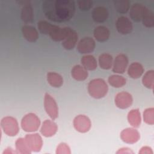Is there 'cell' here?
<instances>
[{"instance_id":"obj_16","label":"cell","mask_w":154,"mask_h":154,"mask_svg":"<svg viewBox=\"0 0 154 154\" xmlns=\"http://www.w3.org/2000/svg\"><path fill=\"white\" fill-rule=\"evenodd\" d=\"M78 40V34L73 29L69 28V32L66 38L62 42L63 47L66 50L73 49Z\"/></svg>"},{"instance_id":"obj_18","label":"cell","mask_w":154,"mask_h":154,"mask_svg":"<svg viewBox=\"0 0 154 154\" xmlns=\"http://www.w3.org/2000/svg\"><path fill=\"white\" fill-rule=\"evenodd\" d=\"M108 11L104 7H95L92 11V18L97 23H103L106 20L108 17Z\"/></svg>"},{"instance_id":"obj_14","label":"cell","mask_w":154,"mask_h":154,"mask_svg":"<svg viewBox=\"0 0 154 154\" xmlns=\"http://www.w3.org/2000/svg\"><path fill=\"white\" fill-rule=\"evenodd\" d=\"M147 8L141 4L135 3L131 7L129 11L130 17L135 22H140L146 13Z\"/></svg>"},{"instance_id":"obj_23","label":"cell","mask_w":154,"mask_h":154,"mask_svg":"<svg viewBox=\"0 0 154 154\" xmlns=\"http://www.w3.org/2000/svg\"><path fill=\"white\" fill-rule=\"evenodd\" d=\"M82 66L87 70H94L97 68V61L94 56L85 55L81 59Z\"/></svg>"},{"instance_id":"obj_8","label":"cell","mask_w":154,"mask_h":154,"mask_svg":"<svg viewBox=\"0 0 154 154\" xmlns=\"http://www.w3.org/2000/svg\"><path fill=\"white\" fill-rule=\"evenodd\" d=\"M25 140L32 152H37L41 150L43 145V141L38 134L35 133L27 134L25 137Z\"/></svg>"},{"instance_id":"obj_1","label":"cell","mask_w":154,"mask_h":154,"mask_svg":"<svg viewBox=\"0 0 154 154\" xmlns=\"http://www.w3.org/2000/svg\"><path fill=\"white\" fill-rule=\"evenodd\" d=\"M45 16L55 22H63L70 20L74 15L75 5L70 0H46L42 3Z\"/></svg>"},{"instance_id":"obj_2","label":"cell","mask_w":154,"mask_h":154,"mask_svg":"<svg viewBox=\"0 0 154 154\" xmlns=\"http://www.w3.org/2000/svg\"><path fill=\"white\" fill-rule=\"evenodd\" d=\"M108 91V85L103 79L96 78L88 83V93L91 97L94 99H101L105 97Z\"/></svg>"},{"instance_id":"obj_10","label":"cell","mask_w":154,"mask_h":154,"mask_svg":"<svg viewBox=\"0 0 154 154\" xmlns=\"http://www.w3.org/2000/svg\"><path fill=\"white\" fill-rule=\"evenodd\" d=\"M95 42L91 37L82 38L77 45V50L80 54H87L92 52L95 48Z\"/></svg>"},{"instance_id":"obj_21","label":"cell","mask_w":154,"mask_h":154,"mask_svg":"<svg viewBox=\"0 0 154 154\" xmlns=\"http://www.w3.org/2000/svg\"><path fill=\"white\" fill-rule=\"evenodd\" d=\"M110 32L109 29L104 26H97L93 32V35L95 39L99 42H105L109 37Z\"/></svg>"},{"instance_id":"obj_13","label":"cell","mask_w":154,"mask_h":154,"mask_svg":"<svg viewBox=\"0 0 154 154\" xmlns=\"http://www.w3.org/2000/svg\"><path fill=\"white\" fill-rule=\"evenodd\" d=\"M116 26L117 31L123 35L130 34L133 29L131 21L125 16H120L117 19Z\"/></svg>"},{"instance_id":"obj_9","label":"cell","mask_w":154,"mask_h":154,"mask_svg":"<svg viewBox=\"0 0 154 154\" xmlns=\"http://www.w3.org/2000/svg\"><path fill=\"white\" fill-rule=\"evenodd\" d=\"M115 104L120 109H126L132 103L133 99L132 95L126 91H122L116 94L115 99Z\"/></svg>"},{"instance_id":"obj_5","label":"cell","mask_w":154,"mask_h":154,"mask_svg":"<svg viewBox=\"0 0 154 154\" xmlns=\"http://www.w3.org/2000/svg\"><path fill=\"white\" fill-rule=\"evenodd\" d=\"M69 30V27L61 28L58 26L51 24L47 31L48 34L51 39L55 42L63 41L67 37Z\"/></svg>"},{"instance_id":"obj_24","label":"cell","mask_w":154,"mask_h":154,"mask_svg":"<svg viewBox=\"0 0 154 154\" xmlns=\"http://www.w3.org/2000/svg\"><path fill=\"white\" fill-rule=\"evenodd\" d=\"M47 81L49 85L55 88H59L63 84V78L56 72H50L46 75Z\"/></svg>"},{"instance_id":"obj_28","label":"cell","mask_w":154,"mask_h":154,"mask_svg":"<svg viewBox=\"0 0 154 154\" xmlns=\"http://www.w3.org/2000/svg\"><path fill=\"white\" fill-rule=\"evenodd\" d=\"M16 149L17 153L21 154H30L32 152L28 146L25 138H19L16 140Z\"/></svg>"},{"instance_id":"obj_26","label":"cell","mask_w":154,"mask_h":154,"mask_svg":"<svg viewBox=\"0 0 154 154\" xmlns=\"http://www.w3.org/2000/svg\"><path fill=\"white\" fill-rule=\"evenodd\" d=\"M113 64V58L112 55L109 54L104 53L99 57V65L103 70L110 69Z\"/></svg>"},{"instance_id":"obj_3","label":"cell","mask_w":154,"mask_h":154,"mask_svg":"<svg viewBox=\"0 0 154 154\" xmlns=\"http://www.w3.org/2000/svg\"><path fill=\"white\" fill-rule=\"evenodd\" d=\"M40 125V119L34 113L31 112L26 114L21 120V127L25 132H35L37 131Z\"/></svg>"},{"instance_id":"obj_32","label":"cell","mask_w":154,"mask_h":154,"mask_svg":"<svg viewBox=\"0 0 154 154\" xmlns=\"http://www.w3.org/2000/svg\"><path fill=\"white\" fill-rule=\"evenodd\" d=\"M144 122L150 125L154 124V109L153 108H149L144 110L143 112Z\"/></svg>"},{"instance_id":"obj_17","label":"cell","mask_w":154,"mask_h":154,"mask_svg":"<svg viewBox=\"0 0 154 154\" xmlns=\"http://www.w3.org/2000/svg\"><path fill=\"white\" fill-rule=\"evenodd\" d=\"M22 33L24 38L31 43L35 42L38 38L37 30L30 25H23L22 27Z\"/></svg>"},{"instance_id":"obj_36","label":"cell","mask_w":154,"mask_h":154,"mask_svg":"<svg viewBox=\"0 0 154 154\" xmlns=\"http://www.w3.org/2000/svg\"><path fill=\"white\" fill-rule=\"evenodd\" d=\"M117 153H133V152H132L129 148L123 147L120 149L117 152Z\"/></svg>"},{"instance_id":"obj_37","label":"cell","mask_w":154,"mask_h":154,"mask_svg":"<svg viewBox=\"0 0 154 154\" xmlns=\"http://www.w3.org/2000/svg\"><path fill=\"white\" fill-rule=\"evenodd\" d=\"M9 149H10V148L6 149V150H4L3 153H17V152H15L14 151H13L11 148H10V150H9Z\"/></svg>"},{"instance_id":"obj_35","label":"cell","mask_w":154,"mask_h":154,"mask_svg":"<svg viewBox=\"0 0 154 154\" xmlns=\"http://www.w3.org/2000/svg\"><path fill=\"white\" fill-rule=\"evenodd\" d=\"M139 153L144 154V153H147V154H152L153 152L152 150V149L148 146H144L143 147L141 150L139 151Z\"/></svg>"},{"instance_id":"obj_15","label":"cell","mask_w":154,"mask_h":154,"mask_svg":"<svg viewBox=\"0 0 154 154\" xmlns=\"http://www.w3.org/2000/svg\"><path fill=\"white\" fill-rule=\"evenodd\" d=\"M57 129L56 123L51 120H45L42 123L40 132L46 137H51L56 134Z\"/></svg>"},{"instance_id":"obj_31","label":"cell","mask_w":154,"mask_h":154,"mask_svg":"<svg viewBox=\"0 0 154 154\" xmlns=\"http://www.w3.org/2000/svg\"><path fill=\"white\" fill-rule=\"evenodd\" d=\"M143 24L147 28H152L154 26V14L149 9H147L142 19Z\"/></svg>"},{"instance_id":"obj_7","label":"cell","mask_w":154,"mask_h":154,"mask_svg":"<svg viewBox=\"0 0 154 154\" xmlns=\"http://www.w3.org/2000/svg\"><path fill=\"white\" fill-rule=\"evenodd\" d=\"M91 126V124L90 119L85 115H78L73 120V126L75 129L81 133L88 132Z\"/></svg>"},{"instance_id":"obj_4","label":"cell","mask_w":154,"mask_h":154,"mask_svg":"<svg viewBox=\"0 0 154 154\" xmlns=\"http://www.w3.org/2000/svg\"><path fill=\"white\" fill-rule=\"evenodd\" d=\"M1 126L4 132L10 137L16 135L19 131L17 120L11 116H6L2 118L1 121Z\"/></svg>"},{"instance_id":"obj_30","label":"cell","mask_w":154,"mask_h":154,"mask_svg":"<svg viewBox=\"0 0 154 154\" xmlns=\"http://www.w3.org/2000/svg\"><path fill=\"white\" fill-rule=\"evenodd\" d=\"M116 11L121 14H125L129 9V1L126 0H117L114 1Z\"/></svg>"},{"instance_id":"obj_22","label":"cell","mask_w":154,"mask_h":154,"mask_svg":"<svg viewBox=\"0 0 154 154\" xmlns=\"http://www.w3.org/2000/svg\"><path fill=\"white\" fill-rule=\"evenodd\" d=\"M144 72L143 66L139 63L134 62L130 64L128 69V75L133 79L140 78Z\"/></svg>"},{"instance_id":"obj_29","label":"cell","mask_w":154,"mask_h":154,"mask_svg":"<svg viewBox=\"0 0 154 154\" xmlns=\"http://www.w3.org/2000/svg\"><path fill=\"white\" fill-rule=\"evenodd\" d=\"M143 85L148 88L153 89L154 87V71L153 70H148L144 75L142 78Z\"/></svg>"},{"instance_id":"obj_19","label":"cell","mask_w":154,"mask_h":154,"mask_svg":"<svg viewBox=\"0 0 154 154\" xmlns=\"http://www.w3.org/2000/svg\"><path fill=\"white\" fill-rule=\"evenodd\" d=\"M24 4L20 13V17L23 22L26 23H31L33 19V10L29 1H23Z\"/></svg>"},{"instance_id":"obj_20","label":"cell","mask_w":154,"mask_h":154,"mask_svg":"<svg viewBox=\"0 0 154 154\" xmlns=\"http://www.w3.org/2000/svg\"><path fill=\"white\" fill-rule=\"evenodd\" d=\"M71 75L76 81H82L87 78L88 72L82 66L75 65L71 70Z\"/></svg>"},{"instance_id":"obj_6","label":"cell","mask_w":154,"mask_h":154,"mask_svg":"<svg viewBox=\"0 0 154 154\" xmlns=\"http://www.w3.org/2000/svg\"><path fill=\"white\" fill-rule=\"evenodd\" d=\"M44 107L48 115L55 120L58 117V108L54 98L49 93H46L44 97Z\"/></svg>"},{"instance_id":"obj_34","label":"cell","mask_w":154,"mask_h":154,"mask_svg":"<svg viewBox=\"0 0 154 154\" xmlns=\"http://www.w3.org/2000/svg\"><path fill=\"white\" fill-rule=\"evenodd\" d=\"M70 153L71 152L70 147L67 144L64 143H60L57 147V154H70Z\"/></svg>"},{"instance_id":"obj_12","label":"cell","mask_w":154,"mask_h":154,"mask_svg":"<svg viewBox=\"0 0 154 154\" xmlns=\"http://www.w3.org/2000/svg\"><path fill=\"white\" fill-rule=\"evenodd\" d=\"M140 134L137 130L132 128L123 129L120 133V138L123 141L128 144H134L140 139Z\"/></svg>"},{"instance_id":"obj_33","label":"cell","mask_w":154,"mask_h":154,"mask_svg":"<svg viewBox=\"0 0 154 154\" xmlns=\"http://www.w3.org/2000/svg\"><path fill=\"white\" fill-rule=\"evenodd\" d=\"M93 2L90 0L79 1H78V6L81 11H88L92 7Z\"/></svg>"},{"instance_id":"obj_27","label":"cell","mask_w":154,"mask_h":154,"mask_svg":"<svg viewBox=\"0 0 154 154\" xmlns=\"http://www.w3.org/2000/svg\"><path fill=\"white\" fill-rule=\"evenodd\" d=\"M109 84L113 87L120 88L124 86L126 83V79L119 75H112L108 79Z\"/></svg>"},{"instance_id":"obj_25","label":"cell","mask_w":154,"mask_h":154,"mask_svg":"<svg viewBox=\"0 0 154 154\" xmlns=\"http://www.w3.org/2000/svg\"><path fill=\"white\" fill-rule=\"evenodd\" d=\"M128 120L129 123L134 128H137L141 124V114L138 109L131 110L128 114Z\"/></svg>"},{"instance_id":"obj_11","label":"cell","mask_w":154,"mask_h":154,"mask_svg":"<svg viewBox=\"0 0 154 154\" xmlns=\"http://www.w3.org/2000/svg\"><path fill=\"white\" fill-rule=\"evenodd\" d=\"M128 58L125 54H121L117 55L113 61L112 72L118 73H123L128 65Z\"/></svg>"}]
</instances>
